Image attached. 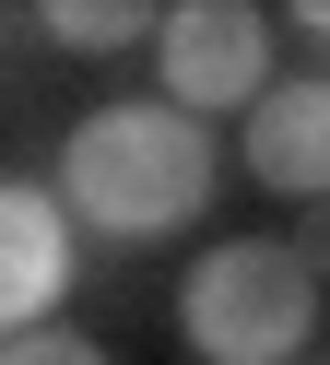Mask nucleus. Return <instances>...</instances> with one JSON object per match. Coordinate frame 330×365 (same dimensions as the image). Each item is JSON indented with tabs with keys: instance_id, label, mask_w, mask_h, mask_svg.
Instances as JSON below:
<instances>
[{
	"instance_id": "nucleus-7",
	"label": "nucleus",
	"mask_w": 330,
	"mask_h": 365,
	"mask_svg": "<svg viewBox=\"0 0 330 365\" xmlns=\"http://www.w3.org/2000/svg\"><path fill=\"white\" fill-rule=\"evenodd\" d=\"M0 365H106V341H94V330H59V318H47V330L0 341Z\"/></svg>"
},
{
	"instance_id": "nucleus-3",
	"label": "nucleus",
	"mask_w": 330,
	"mask_h": 365,
	"mask_svg": "<svg viewBox=\"0 0 330 365\" xmlns=\"http://www.w3.org/2000/svg\"><path fill=\"white\" fill-rule=\"evenodd\" d=\"M154 106H177V118H236V106H259V83H271V12H248V0H177V12H154Z\"/></svg>"
},
{
	"instance_id": "nucleus-2",
	"label": "nucleus",
	"mask_w": 330,
	"mask_h": 365,
	"mask_svg": "<svg viewBox=\"0 0 330 365\" xmlns=\"http://www.w3.org/2000/svg\"><path fill=\"white\" fill-rule=\"evenodd\" d=\"M177 330L201 365H295L306 330H319V259L271 236H224L189 259L177 283Z\"/></svg>"
},
{
	"instance_id": "nucleus-4",
	"label": "nucleus",
	"mask_w": 330,
	"mask_h": 365,
	"mask_svg": "<svg viewBox=\"0 0 330 365\" xmlns=\"http://www.w3.org/2000/svg\"><path fill=\"white\" fill-rule=\"evenodd\" d=\"M71 271H83V236L59 224V200L36 177H0V341L47 330L71 307Z\"/></svg>"
},
{
	"instance_id": "nucleus-1",
	"label": "nucleus",
	"mask_w": 330,
	"mask_h": 365,
	"mask_svg": "<svg viewBox=\"0 0 330 365\" xmlns=\"http://www.w3.org/2000/svg\"><path fill=\"white\" fill-rule=\"evenodd\" d=\"M212 189H224V153H212L201 118H177V106H83L59 142V224L94 247H165L189 236V224L212 212Z\"/></svg>"
},
{
	"instance_id": "nucleus-5",
	"label": "nucleus",
	"mask_w": 330,
	"mask_h": 365,
	"mask_svg": "<svg viewBox=\"0 0 330 365\" xmlns=\"http://www.w3.org/2000/svg\"><path fill=\"white\" fill-rule=\"evenodd\" d=\"M248 177L271 200H319L330 189V83L319 71H271L248 106Z\"/></svg>"
},
{
	"instance_id": "nucleus-6",
	"label": "nucleus",
	"mask_w": 330,
	"mask_h": 365,
	"mask_svg": "<svg viewBox=\"0 0 330 365\" xmlns=\"http://www.w3.org/2000/svg\"><path fill=\"white\" fill-rule=\"evenodd\" d=\"M36 24H47V48H71V59H118V48L154 36V12H141V0H47Z\"/></svg>"
}]
</instances>
